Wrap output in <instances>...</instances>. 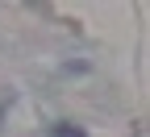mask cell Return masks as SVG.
I'll return each mask as SVG.
<instances>
[{"instance_id":"cell-1","label":"cell","mask_w":150,"mask_h":137,"mask_svg":"<svg viewBox=\"0 0 150 137\" xmlns=\"http://www.w3.org/2000/svg\"><path fill=\"white\" fill-rule=\"evenodd\" d=\"M54 137H83L79 129H71V125H59V129H54Z\"/></svg>"}]
</instances>
